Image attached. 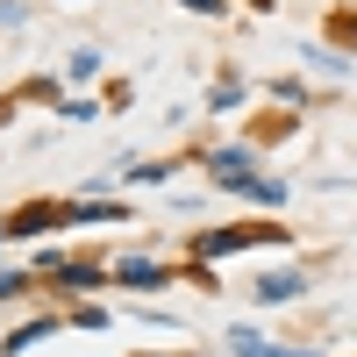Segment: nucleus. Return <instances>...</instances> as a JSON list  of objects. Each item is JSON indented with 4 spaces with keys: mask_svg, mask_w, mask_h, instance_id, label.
<instances>
[{
    "mask_svg": "<svg viewBox=\"0 0 357 357\" xmlns=\"http://www.w3.org/2000/svg\"><path fill=\"white\" fill-rule=\"evenodd\" d=\"M307 279L301 272H272V279H257V301H301Z\"/></svg>",
    "mask_w": 357,
    "mask_h": 357,
    "instance_id": "nucleus-5",
    "label": "nucleus"
},
{
    "mask_svg": "<svg viewBox=\"0 0 357 357\" xmlns=\"http://www.w3.org/2000/svg\"><path fill=\"white\" fill-rule=\"evenodd\" d=\"M72 207H50V200H36V207H15V215H0V229L8 236H43V229H57Z\"/></svg>",
    "mask_w": 357,
    "mask_h": 357,
    "instance_id": "nucleus-1",
    "label": "nucleus"
},
{
    "mask_svg": "<svg viewBox=\"0 0 357 357\" xmlns=\"http://www.w3.org/2000/svg\"><path fill=\"white\" fill-rule=\"evenodd\" d=\"M43 336H50V321H29V329H15V336H8V343H0V350H8V357H15V350H29V343H43Z\"/></svg>",
    "mask_w": 357,
    "mask_h": 357,
    "instance_id": "nucleus-6",
    "label": "nucleus"
},
{
    "mask_svg": "<svg viewBox=\"0 0 357 357\" xmlns=\"http://www.w3.org/2000/svg\"><path fill=\"white\" fill-rule=\"evenodd\" d=\"M186 8H200V15H215V8H222V0H186Z\"/></svg>",
    "mask_w": 357,
    "mask_h": 357,
    "instance_id": "nucleus-7",
    "label": "nucleus"
},
{
    "mask_svg": "<svg viewBox=\"0 0 357 357\" xmlns=\"http://www.w3.org/2000/svg\"><path fill=\"white\" fill-rule=\"evenodd\" d=\"M215 178H222V186H236V193H250V186H257V172H250L243 151H222V158H215Z\"/></svg>",
    "mask_w": 357,
    "mask_h": 357,
    "instance_id": "nucleus-4",
    "label": "nucleus"
},
{
    "mask_svg": "<svg viewBox=\"0 0 357 357\" xmlns=\"http://www.w3.org/2000/svg\"><path fill=\"white\" fill-rule=\"evenodd\" d=\"M279 222H250V229H229V236H207V250H236V243H279Z\"/></svg>",
    "mask_w": 357,
    "mask_h": 357,
    "instance_id": "nucleus-2",
    "label": "nucleus"
},
{
    "mask_svg": "<svg viewBox=\"0 0 357 357\" xmlns=\"http://www.w3.org/2000/svg\"><path fill=\"white\" fill-rule=\"evenodd\" d=\"M114 286H136V293H158V286H165V272H158L151 257H122V272H114Z\"/></svg>",
    "mask_w": 357,
    "mask_h": 357,
    "instance_id": "nucleus-3",
    "label": "nucleus"
}]
</instances>
